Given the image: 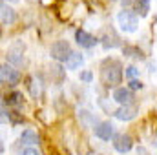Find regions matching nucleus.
Listing matches in <instances>:
<instances>
[{"label": "nucleus", "mask_w": 157, "mask_h": 155, "mask_svg": "<svg viewBox=\"0 0 157 155\" xmlns=\"http://www.w3.org/2000/svg\"><path fill=\"white\" fill-rule=\"evenodd\" d=\"M122 66L115 59H104L101 64V77L106 86H117L122 82Z\"/></svg>", "instance_id": "obj_1"}, {"label": "nucleus", "mask_w": 157, "mask_h": 155, "mask_svg": "<svg viewBox=\"0 0 157 155\" xmlns=\"http://www.w3.org/2000/svg\"><path fill=\"white\" fill-rule=\"evenodd\" d=\"M117 22H119V28H121L124 33H135L137 28H139L137 13H135V11H130V9H122V11L119 13Z\"/></svg>", "instance_id": "obj_2"}, {"label": "nucleus", "mask_w": 157, "mask_h": 155, "mask_svg": "<svg viewBox=\"0 0 157 155\" xmlns=\"http://www.w3.org/2000/svg\"><path fill=\"white\" fill-rule=\"evenodd\" d=\"M49 53H51V59H55L57 62H66L73 51H71V46L68 40H57L51 44Z\"/></svg>", "instance_id": "obj_3"}, {"label": "nucleus", "mask_w": 157, "mask_h": 155, "mask_svg": "<svg viewBox=\"0 0 157 155\" xmlns=\"http://www.w3.org/2000/svg\"><path fill=\"white\" fill-rule=\"evenodd\" d=\"M0 80L2 84H9V86H15L20 82V71L15 70V66H11L9 62L2 64L0 68Z\"/></svg>", "instance_id": "obj_4"}, {"label": "nucleus", "mask_w": 157, "mask_h": 155, "mask_svg": "<svg viewBox=\"0 0 157 155\" xmlns=\"http://www.w3.org/2000/svg\"><path fill=\"white\" fill-rule=\"evenodd\" d=\"M112 141H113V148L119 153H128L133 148V141L128 133H115V137Z\"/></svg>", "instance_id": "obj_5"}, {"label": "nucleus", "mask_w": 157, "mask_h": 155, "mask_svg": "<svg viewBox=\"0 0 157 155\" xmlns=\"http://www.w3.org/2000/svg\"><path fill=\"white\" fill-rule=\"evenodd\" d=\"M93 131H95V137H99L101 141H110L115 137V130L112 122H99L93 128Z\"/></svg>", "instance_id": "obj_6"}, {"label": "nucleus", "mask_w": 157, "mask_h": 155, "mask_svg": "<svg viewBox=\"0 0 157 155\" xmlns=\"http://www.w3.org/2000/svg\"><path fill=\"white\" fill-rule=\"evenodd\" d=\"M75 40H77V44L80 47H86V49H91L93 46L99 44V40L95 39L93 35H90L88 31H84V29H77L75 31Z\"/></svg>", "instance_id": "obj_7"}, {"label": "nucleus", "mask_w": 157, "mask_h": 155, "mask_svg": "<svg viewBox=\"0 0 157 155\" xmlns=\"http://www.w3.org/2000/svg\"><path fill=\"white\" fill-rule=\"evenodd\" d=\"M113 100L119 102L121 106H128L133 102V91L130 88H115L113 91Z\"/></svg>", "instance_id": "obj_8"}, {"label": "nucleus", "mask_w": 157, "mask_h": 155, "mask_svg": "<svg viewBox=\"0 0 157 155\" xmlns=\"http://www.w3.org/2000/svg\"><path fill=\"white\" fill-rule=\"evenodd\" d=\"M0 20H2V26H11V24H15V20H17L15 9L9 7L4 0H2V4H0Z\"/></svg>", "instance_id": "obj_9"}, {"label": "nucleus", "mask_w": 157, "mask_h": 155, "mask_svg": "<svg viewBox=\"0 0 157 155\" xmlns=\"http://www.w3.org/2000/svg\"><path fill=\"white\" fill-rule=\"evenodd\" d=\"M137 112H139V110H137L135 104H128V106H121L119 110H115L113 115H115V119H119V120H132V119H135Z\"/></svg>", "instance_id": "obj_10"}, {"label": "nucleus", "mask_w": 157, "mask_h": 155, "mask_svg": "<svg viewBox=\"0 0 157 155\" xmlns=\"http://www.w3.org/2000/svg\"><path fill=\"white\" fill-rule=\"evenodd\" d=\"M117 46H121L119 35L113 29H110V33L106 31V35L102 37V47H104V49H113V47H117Z\"/></svg>", "instance_id": "obj_11"}, {"label": "nucleus", "mask_w": 157, "mask_h": 155, "mask_svg": "<svg viewBox=\"0 0 157 155\" xmlns=\"http://www.w3.org/2000/svg\"><path fill=\"white\" fill-rule=\"evenodd\" d=\"M20 142H22V144H28V146H35V144L40 142V139L33 130L28 128V130H24V131L20 133Z\"/></svg>", "instance_id": "obj_12"}, {"label": "nucleus", "mask_w": 157, "mask_h": 155, "mask_svg": "<svg viewBox=\"0 0 157 155\" xmlns=\"http://www.w3.org/2000/svg\"><path fill=\"white\" fill-rule=\"evenodd\" d=\"M4 100H6V104L18 108V106H22V102H24V95H22V91H17V89H15V91L7 93V97H4Z\"/></svg>", "instance_id": "obj_13"}, {"label": "nucleus", "mask_w": 157, "mask_h": 155, "mask_svg": "<svg viewBox=\"0 0 157 155\" xmlns=\"http://www.w3.org/2000/svg\"><path fill=\"white\" fill-rule=\"evenodd\" d=\"M28 89H29V93H31L33 99H39L40 95H42V84H40L39 78L37 77L28 78Z\"/></svg>", "instance_id": "obj_14"}, {"label": "nucleus", "mask_w": 157, "mask_h": 155, "mask_svg": "<svg viewBox=\"0 0 157 155\" xmlns=\"http://www.w3.org/2000/svg\"><path fill=\"white\" fill-rule=\"evenodd\" d=\"M82 62H84V57H82L80 53H77V51H73V53L70 55V59L64 62V66H66L68 70H77Z\"/></svg>", "instance_id": "obj_15"}, {"label": "nucleus", "mask_w": 157, "mask_h": 155, "mask_svg": "<svg viewBox=\"0 0 157 155\" xmlns=\"http://www.w3.org/2000/svg\"><path fill=\"white\" fill-rule=\"evenodd\" d=\"M7 60H9V64L11 66H22V62H24V57H22V51H17L15 49V46L7 51Z\"/></svg>", "instance_id": "obj_16"}, {"label": "nucleus", "mask_w": 157, "mask_h": 155, "mask_svg": "<svg viewBox=\"0 0 157 155\" xmlns=\"http://www.w3.org/2000/svg\"><path fill=\"white\" fill-rule=\"evenodd\" d=\"M78 119L82 120V124H84L86 128H95V126H97V119L91 115L90 112H86V110H80V112H78Z\"/></svg>", "instance_id": "obj_17"}, {"label": "nucleus", "mask_w": 157, "mask_h": 155, "mask_svg": "<svg viewBox=\"0 0 157 155\" xmlns=\"http://www.w3.org/2000/svg\"><path fill=\"white\" fill-rule=\"evenodd\" d=\"M135 13L139 17H146L150 13V0H135Z\"/></svg>", "instance_id": "obj_18"}, {"label": "nucleus", "mask_w": 157, "mask_h": 155, "mask_svg": "<svg viewBox=\"0 0 157 155\" xmlns=\"http://www.w3.org/2000/svg\"><path fill=\"white\" fill-rule=\"evenodd\" d=\"M124 57H132V59H143V51L137 46H124L122 47Z\"/></svg>", "instance_id": "obj_19"}, {"label": "nucleus", "mask_w": 157, "mask_h": 155, "mask_svg": "<svg viewBox=\"0 0 157 155\" xmlns=\"http://www.w3.org/2000/svg\"><path fill=\"white\" fill-rule=\"evenodd\" d=\"M51 75L57 77L59 80H62V78H64V70H62L59 64H53V66H51Z\"/></svg>", "instance_id": "obj_20"}, {"label": "nucleus", "mask_w": 157, "mask_h": 155, "mask_svg": "<svg viewBox=\"0 0 157 155\" xmlns=\"http://www.w3.org/2000/svg\"><path fill=\"white\" fill-rule=\"evenodd\" d=\"M124 75L130 78V80H133V78H137V75H139V70H137L135 66H128L126 71H124Z\"/></svg>", "instance_id": "obj_21"}, {"label": "nucleus", "mask_w": 157, "mask_h": 155, "mask_svg": "<svg viewBox=\"0 0 157 155\" xmlns=\"http://www.w3.org/2000/svg\"><path fill=\"white\" fill-rule=\"evenodd\" d=\"M128 88H130L132 91H133V89H141V88H143V82H141L139 78H133V80L128 82Z\"/></svg>", "instance_id": "obj_22"}, {"label": "nucleus", "mask_w": 157, "mask_h": 155, "mask_svg": "<svg viewBox=\"0 0 157 155\" xmlns=\"http://www.w3.org/2000/svg\"><path fill=\"white\" fill-rule=\"evenodd\" d=\"M80 80H82V82H91V80H93V73H91V71H82V73H80Z\"/></svg>", "instance_id": "obj_23"}, {"label": "nucleus", "mask_w": 157, "mask_h": 155, "mask_svg": "<svg viewBox=\"0 0 157 155\" xmlns=\"http://www.w3.org/2000/svg\"><path fill=\"white\" fill-rule=\"evenodd\" d=\"M22 155H40V153L35 150V148H26V150L22 152Z\"/></svg>", "instance_id": "obj_24"}, {"label": "nucleus", "mask_w": 157, "mask_h": 155, "mask_svg": "<svg viewBox=\"0 0 157 155\" xmlns=\"http://www.w3.org/2000/svg\"><path fill=\"white\" fill-rule=\"evenodd\" d=\"M119 2H121V6H122V9H128V7L132 6V2H133V0H119Z\"/></svg>", "instance_id": "obj_25"}, {"label": "nucleus", "mask_w": 157, "mask_h": 155, "mask_svg": "<svg viewBox=\"0 0 157 155\" xmlns=\"http://www.w3.org/2000/svg\"><path fill=\"white\" fill-rule=\"evenodd\" d=\"M137 155H150V153L146 152V148H143V146H139V148H137Z\"/></svg>", "instance_id": "obj_26"}, {"label": "nucleus", "mask_w": 157, "mask_h": 155, "mask_svg": "<svg viewBox=\"0 0 157 155\" xmlns=\"http://www.w3.org/2000/svg\"><path fill=\"white\" fill-rule=\"evenodd\" d=\"M155 141H157V131H155Z\"/></svg>", "instance_id": "obj_27"}, {"label": "nucleus", "mask_w": 157, "mask_h": 155, "mask_svg": "<svg viewBox=\"0 0 157 155\" xmlns=\"http://www.w3.org/2000/svg\"><path fill=\"white\" fill-rule=\"evenodd\" d=\"M13 2H17V0H13Z\"/></svg>", "instance_id": "obj_28"}]
</instances>
